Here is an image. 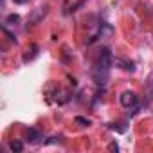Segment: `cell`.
Returning <instances> with one entry per match:
<instances>
[{
  "instance_id": "obj_1",
  "label": "cell",
  "mask_w": 153,
  "mask_h": 153,
  "mask_svg": "<svg viewBox=\"0 0 153 153\" xmlns=\"http://www.w3.org/2000/svg\"><path fill=\"white\" fill-rule=\"evenodd\" d=\"M112 65H114V56H112L110 49H103V51L99 52V56H97V63H96L94 68L110 72V67H112Z\"/></svg>"
},
{
  "instance_id": "obj_2",
  "label": "cell",
  "mask_w": 153,
  "mask_h": 153,
  "mask_svg": "<svg viewBox=\"0 0 153 153\" xmlns=\"http://www.w3.org/2000/svg\"><path fill=\"white\" fill-rule=\"evenodd\" d=\"M119 101H121V105H123L124 108H133V106L137 105L139 97H137V94H135V92H131V90H126V92H123V94H121Z\"/></svg>"
},
{
  "instance_id": "obj_3",
  "label": "cell",
  "mask_w": 153,
  "mask_h": 153,
  "mask_svg": "<svg viewBox=\"0 0 153 153\" xmlns=\"http://www.w3.org/2000/svg\"><path fill=\"white\" fill-rule=\"evenodd\" d=\"M25 137H27V140H29V142H36V140L40 139V133H38V130H36V128H27Z\"/></svg>"
},
{
  "instance_id": "obj_4",
  "label": "cell",
  "mask_w": 153,
  "mask_h": 153,
  "mask_svg": "<svg viewBox=\"0 0 153 153\" xmlns=\"http://www.w3.org/2000/svg\"><path fill=\"white\" fill-rule=\"evenodd\" d=\"M9 149L15 151V153H22L24 151V142L22 140H11L9 142Z\"/></svg>"
},
{
  "instance_id": "obj_5",
  "label": "cell",
  "mask_w": 153,
  "mask_h": 153,
  "mask_svg": "<svg viewBox=\"0 0 153 153\" xmlns=\"http://www.w3.org/2000/svg\"><path fill=\"white\" fill-rule=\"evenodd\" d=\"M6 22H7V24H11V25H15V24H18V22H20V16H18V15H9V16L6 18Z\"/></svg>"
},
{
  "instance_id": "obj_6",
  "label": "cell",
  "mask_w": 153,
  "mask_h": 153,
  "mask_svg": "<svg viewBox=\"0 0 153 153\" xmlns=\"http://www.w3.org/2000/svg\"><path fill=\"white\" fill-rule=\"evenodd\" d=\"M76 123H79V124H83V126H88L90 124V119H85V117H76Z\"/></svg>"
},
{
  "instance_id": "obj_7",
  "label": "cell",
  "mask_w": 153,
  "mask_h": 153,
  "mask_svg": "<svg viewBox=\"0 0 153 153\" xmlns=\"http://www.w3.org/2000/svg\"><path fill=\"white\" fill-rule=\"evenodd\" d=\"M108 128H110V130H115V131H119V133L124 131V128H119V126H115V124H108Z\"/></svg>"
},
{
  "instance_id": "obj_8",
  "label": "cell",
  "mask_w": 153,
  "mask_h": 153,
  "mask_svg": "<svg viewBox=\"0 0 153 153\" xmlns=\"http://www.w3.org/2000/svg\"><path fill=\"white\" fill-rule=\"evenodd\" d=\"M108 149H110V151H117V149H119V146H117L115 142H112V144L108 146Z\"/></svg>"
},
{
  "instance_id": "obj_9",
  "label": "cell",
  "mask_w": 153,
  "mask_h": 153,
  "mask_svg": "<svg viewBox=\"0 0 153 153\" xmlns=\"http://www.w3.org/2000/svg\"><path fill=\"white\" fill-rule=\"evenodd\" d=\"M16 4H24V2H27V0H15Z\"/></svg>"
}]
</instances>
